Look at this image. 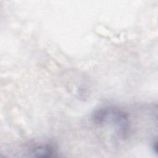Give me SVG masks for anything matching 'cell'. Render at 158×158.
I'll use <instances>...</instances> for the list:
<instances>
[{
	"mask_svg": "<svg viewBox=\"0 0 158 158\" xmlns=\"http://www.w3.org/2000/svg\"><path fill=\"white\" fill-rule=\"evenodd\" d=\"M93 122L100 127H110L116 134L122 137L127 136L130 130V120L127 113L114 106H102L96 109L91 114Z\"/></svg>",
	"mask_w": 158,
	"mask_h": 158,
	"instance_id": "6da1fadb",
	"label": "cell"
},
{
	"mask_svg": "<svg viewBox=\"0 0 158 158\" xmlns=\"http://www.w3.org/2000/svg\"><path fill=\"white\" fill-rule=\"evenodd\" d=\"M30 156L36 157H55L57 152L52 145L44 143L33 146L28 151Z\"/></svg>",
	"mask_w": 158,
	"mask_h": 158,
	"instance_id": "7a4b0ae2",
	"label": "cell"
}]
</instances>
